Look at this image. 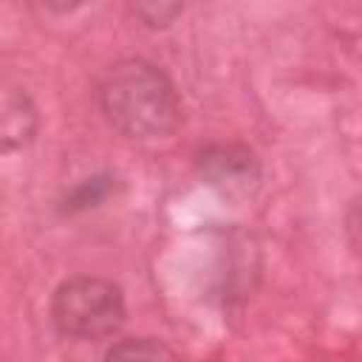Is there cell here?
<instances>
[{"label": "cell", "instance_id": "8992f818", "mask_svg": "<svg viewBox=\"0 0 362 362\" xmlns=\"http://www.w3.org/2000/svg\"><path fill=\"white\" fill-rule=\"evenodd\" d=\"M107 356H150V359H158V356H173V351H167L164 345H158L153 339H124L122 345L110 348Z\"/></svg>", "mask_w": 362, "mask_h": 362}, {"label": "cell", "instance_id": "52a82bcc", "mask_svg": "<svg viewBox=\"0 0 362 362\" xmlns=\"http://www.w3.org/2000/svg\"><path fill=\"white\" fill-rule=\"evenodd\" d=\"M102 195H105V184H102V178H88V181L71 195V206H88V204L99 201Z\"/></svg>", "mask_w": 362, "mask_h": 362}, {"label": "cell", "instance_id": "5b68a950", "mask_svg": "<svg viewBox=\"0 0 362 362\" xmlns=\"http://www.w3.org/2000/svg\"><path fill=\"white\" fill-rule=\"evenodd\" d=\"M181 3L184 0H127L130 11L150 28H164L170 25L178 11H181Z\"/></svg>", "mask_w": 362, "mask_h": 362}, {"label": "cell", "instance_id": "ba28073f", "mask_svg": "<svg viewBox=\"0 0 362 362\" xmlns=\"http://www.w3.org/2000/svg\"><path fill=\"white\" fill-rule=\"evenodd\" d=\"M31 3L40 8H48V11H71V8L82 6L85 0H31Z\"/></svg>", "mask_w": 362, "mask_h": 362}, {"label": "cell", "instance_id": "6da1fadb", "mask_svg": "<svg viewBox=\"0 0 362 362\" xmlns=\"http://www.w3.org/2000/svg\"><path fill=\"white\" fill-rule=\"evenodd\" d=\"M105 119L130 139H156L178 124V96L170 79L150 62L127 59L107 68L99 85Z\"/></svg>", "mask_w": 362, "mask_h": 362}, {"label": "cell", "instance_id": "3957f363", "mask_svg": "<svg viewBox=\"0 0 362 362\" xmlns=\"http://www.w3.org/2000/svg\"><path fill=\"white\" fill-rule=\"evenodd\" d=\"M201 173L215 187H223L229 192H235V189L243 192L257 178V161L246 147L218 144L201 156Z\"/></svg>", "mask_w": 362, "mask_h": 362}, {"label": "cell", "instance_id": "277c9868", "mask_svg": "<svg viewBox=\"0 0 362 362\" xmlns=\"http://www.w3.org/2000/svg\"><path fill=\"white\" fill-rule=\"evenodd\" d=\"M37 130V110L23 90H8L3 99V150L31 141Z\"/></svg>", "mask_w": 362, "mask_h": 362}, {"label": "cell", "instance_id": "7a4b0ae2", "mask_svg": "<svg viewBox=\"0 0 362 362\" xmlns=\"http://www.w3.org/2000/svg\"><path fill=\"white\" fill-rule=\"evenodd\" d=\"M57 328L74 339L110 337L124 320L122 288L102 277H71L65 280L51 303Z\"/></svg>", "mask_w": 362, "mask_h": 362}]
</instances>
